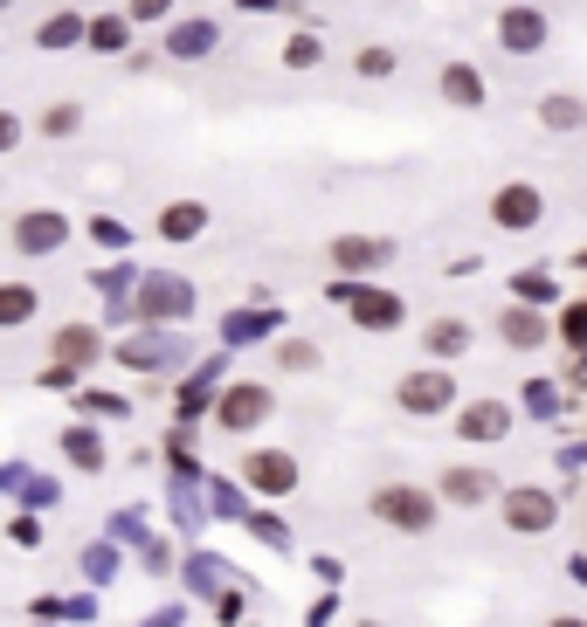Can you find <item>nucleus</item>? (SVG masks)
<instances>
[{"instance_id":"2eb2a0df","label":"nucleus","mask_w":587,"mask_h":627,"mask_svg":"<svg viewBox=\"0 0 587 627\" xmlns=\"http://www.w3.org/2000/svg\"><path fill=\"white\" fill-rule=\"evenodd\" d=\"M491 483H498V476H483V469H449V476H443V496H449V504H483Z\"/></svg>"},{"instance_id":"f257e3e1","label":"nucleus","mask_w":587,"mask_h":627,"mask_svg":"<svg viewBox=\"0 0 587 627\" xmlns=\"http://www.w3.org/2000/svg\"><path fill=\"white\" fill-rule=\"evenodd\" d=\"M373 517H380V525H401V531H415V538H422L428 525H436V496L394 483V490H380V496H373Z\"/></svg>"},{"instance_id":"1a4fd4ad","label":"nucleus","mask_w":587,"mask_h":627,"mask_svg":"<svg viewBox=\"0 0 587 627\" xmlns=\"http://www.w3.org/2000/svg\"><path fill=\"white\" fill-rule=\"evenodd\" d=\"M346 310H352V324H360V331H394L407 318L401 297H388V290H346Z\"/></svg>"},{"instance_id":"aec40b11","label":"nucleus","mask_w":587,"mask_h":627,"mask_svg":"<svg viewBox=\"0 0 587 627\" xmlns=\"http://www.w3.org/2000/svg\"><path fill=\"white\" fill-rule=\"evenodd\" d=\"M200 221H208V215H200L194 200H181V207H166V215H160V234H166V242H187V234H200Z\"/></svg>"},{"instance_id":"c756f323","label":"nucleus","mask_w":587,"mask_h":627,"mask_svg":"<svg viewBox=\"0 0 587 627\" xmlns=\"http://www.w3.org/2000/svg\"><path fill=\"white\" fill-rule=\"evenodd\" d=\"M166 8H173V0H132V14H139V21H160Z\"/></svg>"},{"instance_id":"a878e982","label":"nucleus","mask_w":587,"mask_h":627,"mask_svg":"<svg viewBox=\"0 0 587 627\" xmlns=\"http://www.w3.org/2000/svg\"><path fill=\"white\" fill-rule=\"evenodd\" d=\"M394 69V48H360V76H388Z\"/></svg>"},{"instance_id":"c85d7f7f","label":"nucleus","mask_w":587,"mask_h":627,"mask_svg":"<svg viewBox=\"0 0 587 627\" xmlns=\"http://www.w3.org/2000/svg\"><path fill=\"white\" fill-rule=\"evenodd\" d=\"M14 145H21V118L0 111V152H14Z\"/></svg>"},{"instance_id":"5701e85b","label":"nucleus","mask_w":587,"mask_h":627,"mask_svg":"<svg viewBox=\"0 0 587 627\" xmlns=\"http://www.w3.org/2000/svg\"><path fill=\"white\" fill-rule=\"evenodd\" d=\"M464 345H470V324H436V331H428V352H436V359H456Z\"/></svg>"},{"instance_id":"0eeeda50","label":"nucleus","mask_w":587,"mask_h":627,"mask_svg":"<svg viewBox=\"0 0 587 627\" xmlns=\"http://www.w3.org/2000/svg\"><path fill=\"white\" fill-rule=\"evenodd\" d=\"M546 35H553V29H546L540 8H504V14H498V42L512 48V56H540Z\"/></svg>"},{"instance_id":"b1692460","label":"nucleus","mask_w":587,"mask_h":627,"mask_svg":"<svg viewBox=\"0 0 587 627\" xmlns=\"http://www.w3.org/2000/svg\"><path fill=\"white\" fill-rule=\"evenodd\" d=\"M76 124H84V111H76V103H56V111H42V132H48V139L76 132Z\"/></svg>"},{"instance_id":"cd10ccee","label":"nucleus","mask_w":587,"mask_h":627,"mask_svg":"<svg viewBox=\"0 0 587 627\" xmlns=\"http://www.w3.org/2000/svg\"><path fill=\"white\" fill-rule=\"evenodd\" d=\"M276 359H284V365H291V373H304V365H318V352H312V345H284V352H276Z\"/></svg>"},{"instance_id":"6e6552de","label":"nucleus","mask_w":587,"mask_h":627,"mask_svg":"<svg viewBox=\"0 0 587 627\" xmlns=\"http://www.w3.org/2000/svg\"><path fill=\"white\" fill-rule=\"evenodd\" d=\"M456 435L464 441H504L512 435V407L504 400H470L464 414H456Z\"/></svg>"},{"instance_id":"7ed1b4c3","label":"nucleus","mask_w":587,"mask_h":627,"mask_svg":"<svg viewBox=\"0 0 587 627\" xmlns=\"http://www.w3.org/2000/svg\"><path fill=\"white\" fill-rule=\"evenodd\" d=\"M394 400H401V414H443L449 400H456V373H407L401 386H394Z\"/></svg>"},{"instance_id":"4be33fe9","label":"nucleus","mask_w":587,"mask_h":627,"mask_svg":"<svg viewBox=\"0 0 587 627\" xmlns=\"http://www.w3.org/2000/svg\"><path fill=\"white\" fill-rule=\"evenodd\" d=\"M540 124H553V132H574V124H580V103H574V97H559V90H553V97L540 103Z\"/></svg>"},{"instance_id":"ddd939ff","label":"nucleus","mask_w":587,"mask_h":627,"mask_svg":"<svg viewBox=\"0 0 587 627\" xmlns=\"http://www.w3.org/2000/svg\"><path fill=\"white\" fill-rule=\"evenodd\" d=\"M48 352H56V365H90V359H97V331H90V324H63Z\"/></svg>"},{"instance_id":"f8f14e48","label":"nucleus","mask_w":587,"mask_h":627,"mask_svg":"<svg viewBox=\"0 0 587 627\" xmlns=\"http://www.w3.org/2000/svg\"><path fill=\"white\" fill-rule=\"evenodd\" d=\"M443 97L456 103V111H477L483 103V76L470 63H443Z\"/></svg>"},{"instance_id":"a211bd4d","label":"nucleus","mask_w":587,"mask_h":627,"mask_svg":"<svg viewBox=\"0 0 587 627\" xmlns=\"http://www.w3.org/2000/svg\"><path fill=\"white\" fill-rule=\"evenodd\" d=\"M29 318H35V290H29V283H0V331H14Z\"/></svg>"},{"instance_id":"9d476101","label":"nucleus","mask_w":587,"mask_h":627,"mask_svg":"<svg viewBox=\"0 0 587 627\" xmlns=\"http://www.w3.org/2000/svg\"><path fill=\"white\" fill-rule=\"evenodd\" d=\"M331 263L339 270H380V263H394V242L388 234H339V242H331Z\"/></svg>"},{"instance_id":"4468645a","label":"nucleus","mask_w":587,"mask_h":627,"mask_svg":"<svg viewBox=\"0 0 587 627\" xmlns=\"http://www.w3.org/2000/svg\"><path fill=\"white\" fill-rule=\"evenodd\" d=\"M14 242L29 249V255H42V249H63V215H29L14 228Z\"/></svg>"},{"instance_id":"393cba45","label":"nucleus","mask_w":587,"mask_h":627,"mask_svg":"<svg viewBox=\"0 0 587 627\" xmlns=\"http://www.w3.org/2000/svg\"><path fill=\"white\" fill-rule=\"evenodd\" d=\"M284 63H291V69H312V63H318V35H291Z\"/></svg>"},{"instance_id":"7c9ffc66","label":"nucleus","mask_w":587,"mask_h":627,"mask_svg":"<svg viewBox=\"0 0 587 627\" xmlns=\"http://www.w3.org/2000/svg\"><path fill=\"white\" fill-rule=\"evenodd\" d=\"M546 627H587V620H580V614H553Z\"/></svg>"},{"instance_id":"39448f33","label":"nucleus","mask_w":587,"mask_h":627,"mask_svg":"<svg viewBox=\"0 0 587 627\" xmlns=\"http://www.w3.org/2000/svg\"><path fill=\"white\" fill-rule=\"evenodd\" d=\"M242 483L257 496H291L297 490V462L284 449H257V455H242Z\"/></svg>"},{"instance_id":"9b49d317","label":"nucleus","mask_w":587,"mask_h":627,"mask_svg":"<svg viewBox=\"0 0 587 627\" xmlns=\"http://www.w3.org/2000/svg\"><path fill=\"white\" fill-rule=\"evenodd\" d=\"M498 331H504V345H519V352H532V345H546V338H553V324H546L532 304H512V310L498 318Z\"/></svg>"},{"instance_id":"f3484780","label":"nucleus","mask_w":587,"mask_h":627,"mask_svg":"<svg viewBox=\"0 0 587 627\" xmlns=\"http://www.w3.org/2000/svg\"><path fill=\"white\" fill-rule=\"evenodd\" d=\"M166 48H173V56H208V48H215V21H181V29H173L166 35Z\"/></svg>"},{"instance_id":"412c9836","label":"nucleus","mask_w":587,"mask_h":627,"mask_svg":"<svg viewBox=\"0 0 587 627\" xmlns=\"http://www.w3.org/2000/svg\"><path fill=\"white\" fill-rule=\"evenodd\" d=\"M194 297H187V283H152V290H145V310H152V318H166V310H187Z\"/></svg>"},{"instance_id":"f03ea898","label":"nucleus","mask_w":587,"mask_h":627,"mask_svg":"<svg viewBox=\"0 0 587 627\" xmlns=\"http://www.w3.org/2000/svg\"><path fill=\"white\" fill-rule=\"evenodd\" d=\"M270 407H276V400H270V386H249V380H242V386H228V394L215 400V421H221L228 435H249V428H263V421H270Z\"/></svg>"},{"instance_id":"423d86ee","label":"nucleus","mask_w":587,"mask_h":627,"mask_svg":"<svg viewBox=\"0 0 587 627\" xmlns=\"http://www.w3.org/2000/svg\"><path fill=\"white\" fill-rule=\"evenodd\" d=\"M540 215H546V194L532 187V179H512V187L491 194V221L498 228H540Z\"/></svg>"},{"instance_id":"6ab92c4d","label":"nucleus","mask_w":587,"mask_h":627,"mask_svg":"<svg viewBox=\"0 0 587 627\" xmlns=\"http://www.w3.org/2000/svg\"><path fill=\"white\" fill-rule=\"evenodd\" d=\"M35 42L42 48H76V42H84V14H48Z\"/></svg>"},{"instance_id":"bb28decb","label":"nucleus","mask_w":587,"mask_h":627,"mask_svg":"<svg viewBox=\"0 0 587 627\" xmlns=\"http://www.w3.org/2000/svg\"><path fill=\"white\" fill-rule=\"evenodd\" d=\"M559 331H567V338H574V345H587V304H574V310H567V318H559Z\"/></svg>"},{"instance_id":"dca6fc26","label":"nucleus","mask_w":587,"mask_h":627,"mask_svg":"<svg viewBox=\"0 0 587 627\" xmlns=\"http://www.w3.org/2000/svg\"><path fill=\"white\" fill-rule=\"evenodd\" d=\"M84 42L105 48V56H118V48L132 42V21H124V14H97V21H84Z\"/></svg>"},{"instance_id":"20e7f679","label":"nucleus","mask_w":587,"mask_h":627,"mask_svg":"<svg viewBox=\"0 0 587 627\" xmlns=\"http://www.w3.org/2000/svg\"><path fill=\"white\" fill-rule=\"evenodd\" d=\"M553 517H559L553 490H504V525H512L519 538H540V531H553Z\"/></svg>"}]
</instances>
